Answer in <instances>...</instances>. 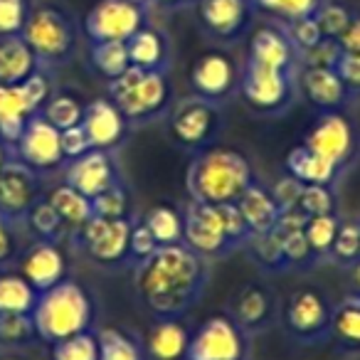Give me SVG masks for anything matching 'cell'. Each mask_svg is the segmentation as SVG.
<instances>
[{"instance_id": "6da1fadb", "label": "cell", "mask_w": 360, "mask_h": 360, "mask_svg": "<svg viewBox=\"0 0 360 360\" xmlns=\"http://www.w3.org/2000/svg\"><path fill=\"white\" fill-rule=\"evenodd\" d=\"M210 284V262L186 245L158 247L134 266V291L153 319L188 316Z\"/></svg>"}, {"instance_id": "7a4b0ae2", "label": "cell", "mask_w": 360, "mask_h": 360, "mask_svg": "<svg viewBox=\"0 0 360 360\" xmlns=\"http://www.w3.org/2000/svg\"><path fill=\"white\" fill-rule=\"evenodd\" d=\"M257 180L259 178L255 165L245 153L215 143L200 153H193L186 186L191 200L207 205H237Z\"/></svg>"}, {"instance_id": "3957f363", "label": "cell", "mask_w": 360, "mask_h": 360, "mask_svg": "<svg viewBox=\"0 0 360 360\" xmlns=\"http://www.w3.org/2000/svg\"><path fill=\"white\" fill-rule=\"evenodd\" d=\"M40 343H60L77 333L96 328V301L79 281L62 279L52 289L40 291L32 309Z\"/></svg>"}, {"instance_id": "277c9868", "label": "cell", "mask_w": 360, "mask_h": 360, "mask_svg": "<svg viewBox=\"0 0 360 360\" xmlns=\"http://www.w3.org/2000/svg\"><path fill=\"white\" fill-rule=\"evenodd\" d=\"M25 42L32 47L42 67L57 70L75 60L79 50V20L62 3H40L32 8V15L22 30Z\"/></svg>"}, {"instance_id": "5b68a950", "label": "cell", "mask_w": 360, "mask_h": 360, "mask_svg": "<svg viewBox=\"0 0 360 360\" xmlns=\"http://www.w3.org/2000/svg\"><path fill=\"white\" fill-rule=\"evenodd\" d=\"M109 99L131 121V126H143L168 116L175 104V89L168 72H148L131 67L119 79L106 86Z\"/></svg>"}, {"instance_id": "8992f818", "label": "cell", "mask_w": 360, "mask_h": 360, "mask_svg": "<svg viewBox=\"0 0 360 360\" xmlns=\"http://www.w3.org/2000/svg\"><path fill=\"white\" fill-rule=\"evenodd\" d=\"M168 134L180 148L200 153L217 143L222 129H225V116L220 104L207 101L202 96H186L175 99L168 111Z\"/></svg>"}, {"instance_id": "52a82bcc", "label": "cell", "mask_w": 360, "mask_h": 360, "mask_svg": "<svg viewBox=\"0 0 360 360\" xmlns=\"http://www.w3.org/2000/svg\"><path fill=\"white\" fill-rule=\"evenodd\" d=\"M240 96L257 116H281L299 99V72L269 70L245 62Z\"/></svg>"}, {"instance_id": "ba28073f", "label": "cell", "mask_w": 360, "mask_h": 360, "mask_svg": "<svg viewBox=\"0 0 360 360\" xmlns=\"http://www.w3.org/2000/svg\"><path fill=\"white\" fill-rule=\"evenodd\" d=\"M335 304L328 299V294L314 286H304L286 296L281 304L279 321L284 330L294 340L304 345H314L330 338V323H333Z\"/></svg>"}, {"instance_id": "9c48e42d", "label": "cell", "mask_w": 360, "mask_h": 360, "mask_svg": "<svg viewBox=\"0 0 360 360\" xmlns=\"http://www.w3.org/2000/svg\"><path fill=\"white\" fill-rule=\"evenodd\" d=\"M131 225H134V217L106 220L94 215L70 237L75 242V250L96 266L119 269V266H129Z\"/></svg>"}, {"instance_id": "30bf717a", "label": "cell", "mask_w": 360, "mask_h": 360, "mask_svg": "<svg viewBox=\"0 0 360 360\" xmlns=\"http://www.w3.org/2000/svg\"><path fill=\"white\" fill-rule=\"evenodd\" d=\"M183 215H186L183 245L191 247L195 255L205 257L207 262H215L240 250L227 230L225 205H207V202L191 200V205L183 207Z\"/></svg>"}, {"instance_id": "8fae6325", "label": "cell", "mask_w": 360, "mask_h": 360, "mask_svg": "<svg viewBox=\"0 0 360 360\" xmlns=\"http://www.w3.org/2000/svg\"><path fill=\"white\" fill-rule=\"evenodd\" d=\"M304 146L345 173L360 158V129L343 111H321L306 131Z\"/></svg>"}, {"instance_id": "7c38bea8", "label": "cell", "mask_w": 360, "mask_h": 360, "mask_svg": "<svg viewBox=\"0 0 360 360\" xmlns=\"http://www.w3.org/2000/svg\"><path fill=\"white\" fill-rule=\"evenodd\" d=\"M150 22V6L134 0H96L84 15L89 42H129Z\"/></svg>"}, {"instance_id": "4fadbf2b", "label": "cell", "mask_w": 360, "mask_h": 360, "mask_svg": "<svg viewBox=\"0 0 360 360\" xmlns=\"http://www.w3.org/2000/svg\"><path fill=\"white\" fill-rule=\"evenodd\" d=\"M242 67L222 47L207 50L191 65L188 84L195 96H202L215 104H225L232 96L240 94Z\"/></svg>"}, {"instance_id": "5bb4252c", "label": "cell", "mask_w": 360, "mask_h": 360, "mask_svg": "<svg viewBox=\"0 0 360 360\" xmlns=\"http://www.w3.org/2000/svg\"><path fill=\"white\" fill-rule=\"evenodd\" d=\"M250 335L227 314H215L191 335L186 360H247Z\"/></svg>"}, {"instance_id": "9a60e30c", "label": "cell", "mask_w": 360, "mask_h": 360, "mask_svg": "<svg viewBox=\"0 0 360 360\" xmlns=\"http://www.w3.org/2000/svg\"><path fill=\"white\" fill-rule=\"evenodd\" d=\"M13 158L25 163L37 175H50L67 168L62 153V131L55 129L42 114L30 116L20 141L13 146Z\"/></svg>"}, {"instance_id": "2e32d148", "label": "cell", "mask_w": 360, "mask_h": 360, "mask_svg": "<svg viewBox=\"0 0 360 360\" xmlns=\"http://www.w3.org/2000/svg\"><path fill=\"white\" fill-rule=\"evenodd\" d=\"M45 198L42 175L30 170L18 158L0 168V217L13 225H25L30 210Z\"/></svg>"}, {"instance_id": "e0dca14e", "label": "cell", "mask_w": 360, "mask_h": 360, "mask_svg": "<svg viewBox=\"0 0 360 360\" xmlns=\"http://www.w3.org/2000/svg\"><path fill=\"white\" fill-rule=\"evenodd\" d=\"M195 8L200 30L220 47L245 40L257 18L250 0H198Z\"/></svg>"}, {"instance_id": "ac0fdd59", "label": "cell", "mask_w": 360, "mask_h": 360, "mask_svg": "<svg viewBox=\"0 0 360 360\" xmlns=\"http://www.w3.org/2000/svg\"><path fill=\"white\" fill-rule=\"evenodd\" d=\"M279 301L264 284L247 281L227 301V316L245 330L247 335L266 333L279 321Z\"/></svg>"}, {"instance_id": "d6986e66", "label": "cell", "mask_w": 360, "mask_h": 360, "mask_svg": "<svg viewBox=\"0 0 360 360\" xmlns=\"http://www.w3.org/2000/svg\"><path fill=\"white\" fill-rule=\"evenodd\" d=\"M245 62L257 67H269V70L299 72V50L291 42L289 32L281 22L266 20L250 32L247 40V57Z\"/></svg>"}, {"instance_id": "ffe728a7", "label": "cell", "mask_w": 360, "mask_h": 360, "mask_svg": "<svg viewBox=\"0 0 360 360\" xmlns=\"http://www.w3.org/2000/svg\"><path fill=\"white\" fill-rule=\"evenodd\" d=\"M65 183L75 188V191H79L84 198L94 200L96 195H101L104 191L114 188L116 183H121V170L116 165V158L111 150L91 148L82 158L67 163Z\"/></svg>"}, {"instance_id": "44dd1931", "label": "cell", "mask_w": 360, "mask_h": 360, "mask_svg": "<svg viewBox=\"0 0 360 360\" xmlns=\"http://www.w3.org/2000/svg\"><path fill=\"white\" fill-rule=\"evenodd\" d=\"M82 129L86 131L91 141V148L111 150L114 153L119 146L131 134V121L121 114V109L109 99V96H96L86 104L84 119H82Z\"/></svg>"}, {"instance_id": "7402d4cb", "label": "cell", "mask_w": 360, "mask_h": 360, "mask_svg": "<svg viewBox=\"0 0 360 360\" xmlns=\"http://www.w3.org/2000/svg\"><path fill=\"white\" fill-rule=\"evenodd\" d=\"M299 96L316 111H343L353 101L348 86L335 70L328 67H301L299 70Z\"/></svg>"}, {"instance_id": "603a6c76", "label": "cell", "mask_w": 360, "mask_h": 360, "mask_svg": "<svg viewBox=\"0 0 360 360\" xmlns=\"http://www.w3.org/2000/svg\"><path fill=\"white\" fill-rule=\"evenodd\" d=\"M20 274L35 286L37 291H47L62 279H67V259L62 252L60 242H45L35 240L20 257Z\"/></svg>"}, {"instance_id": "cb8c5ba5", "label": "cell", "mask_w": 360, "mask_h": 360, "mask_svg": "<svg viewBox=\"0 0 360 360\" xmlns=\"http://www.w3.org/2000/svg\"><path fill=\"white\" fill-rule=\"evenodd\" d=\"M129 57H131V67H139V70H148V72H170L173 65V40L163 27L153 25H143L129 42Z\"/></svg>"}, {"instance_id": "d4e9b609", "label": "cell", "mask_w": 360, "mask_h": 360, "mask_svg": "<svg viewBox=\"0 0 360 360\" xmlns=\"http://www.w3.org/2000/svg\"><path fill=\"white\" fill-rule=\"evenodd\" d=\"M191 335L183 319H155L143 340L148 360H186Z\"/></svg>"}, {"instance_id": "484cf974", "label": "cell", "mask_w": 360, "mask_h": 360, "mask_svg": "<svg viewBox=\"0 0 360 360\" xmlns=\"http://www.w3.org/2000/svg\"><path fill=\"white\" fill-rule=\"evenodd\" d=\"M40 67H42L40 60L35 57L32 47L27 45L22 35L0 37V84H8V86L22 84Z\"/></svg>"}, {"instance_id": "4316f807", "label": "cell", "mask_w": 360, "mask_h": 360, "mask_svg": "<svg viewBox=\"0 0 360 360\" xmlns=\"http://www.w3.org/2000/svg\"><path fill=\"white\" fill-rule=\"evenodd\" d=\"M284 168L291 178L301 180L304 186H335L343 175V170L338 165H333L330 160L321 158L319 153H314L311 148H306L304 143L291 148L286 153Z\"/></svg>"}, {"instance_id": "83f0119b", "label": "cell", "mask_w": 360, "mask_h": 360, "mask_svg": "<svg viewBox=\"0 0 360 360\" xmlns=\"http://www.w3.org/2000/svg\"><path fill=\"white\" fill-rule=\"evenodd\" d=\"M30 116H35V109L27 101L22 84L18 86L0 84V141L11 150L20 141Z\"/></svg>"}, {"instance_id": "f1b7e54d", "label": "cell", "mask_w": 360, "mask_h": 360, "mask_svg": "<svg viewBox=\"0 0 360 360\" xmlns=\"http://www.w3.org/2000/svg\"><path fill=\"white\" fill-rule=\"evenodd\" d=\"M237 207H240L245 222L250 225L252 235L271 232L281 217V207H279V202H276L274 193H271L269 188L262 186L259 180H257L255 186L240 198Z\"/></svg>"}, {"instance_id": "f546056e", "label": "cell", "mask_w": 360, "mask_h": 360, "mask_svg": "<svg viewBox=\"0 0 360 360\" xmlns=\"http://www.w3.org/2000/svg\"><path fill=\"white\" fill-rule=\"evenodd\" d=\"M330 338L343 353H360V294L350 291L335 304Z\"/></svg>"}, {"instance_id": "4dcf8cb0", "label": "cell", "mask_w": 360, "mask_h": 360, "mask_svg": "<svg viewBox=\"0 0 360 360\" xmlns=\"http://www.w3.org/2000/svg\"><path fill=\"white\" fill-rule=\"evenodd\" d=\"M143 225L150 230V235L155 237L158 247H170V245H183V235H186V215L183 210L170 202H160L153 205L141 215Z\"/></svg>"}, {"instance_id": "1f68e13d", "label": "cell", "mask_w": 360, "mask_h": 360, "mask_svg": "<svg viewBox=\"0 0 360 360\" xmlns=\"http://www.w3.org/2000/svg\"><path fill=\"white\" fill-rule=\"evenodd\" d=\"M40 291L20 271H0V314H32Z\"/></svg>"}, {"instance_id": "d6a6232c", "label": "cell", "mask_w": 360, "mask_h": 360, "mask_svg": "<svg viewBox=\"0 0 360 360\" xmlns=\"http://www.w3.org/2000/svg\"><path fill=\"white\" fill-rule=\"evenodd\" d=\"M89 67L96 77L109 84L131 70V57L126 42H91L89 45Z\"/></svg>"}, {"instance_id": "836d02e7", "label": "cell", "mask_w": 360, "mask_h": 360, "mask_svg": "<svg viewBox=\"0 0 360 360\" xmlns=\"http://www.w3.org/2000/svg\"><path fill=\"white\" fill-rule=\"evenodd\" d=\"M45 198L52 202V205H55V210L60 212V217L65 220L70 235L75 230H79V227L84 225L89 217H94V210H91V200H89V198H84L79 191H75V188L67 186V183L52 188V191L47 193Z\"/></svg>"}, {"instance_id": "e575fe53", "label": "cell", "mask_w": 360, "mask_h": 360, "mask_svg": "<svg viewBox=\"0 0 360 360\" xmlns=\"http://www.w3.org/2000/svg\"><path fill=\"white\" fill-rule=\"evenodd\" d=\"M242 250L250 255V259L255 262L259 269L269 271V274H279V271H286L284 242H281V237L276 235L274 230L264 232V235H252Z\"/></svg>"}, {"instance_id": "d590c367", "label": "cell", "mask_w": 360, "mask_h": 360, "mask_svg": "<svg viewBox=\"0 0 360 360\" xmlns=\"http://www.w3.org/2000/svg\"><path fill=\"white\" fill-rule=\"evenodd\" d=\"M84 109H86V104L75 94V91L57 89L40 114L45 116L55 129L67 131V129H72V126L82 124V119H84Z\"/></svg>"}, {"instance_id": "8d00e7d4", "label": "cell", "mask_w": 360, "mask_h": 360, "mask_svg": "<svg viewBox=\"0 0 360 360\" xmlns=\"http://www.w3.org/2000/svg\"><path fill=\"white\" fill-rule=\"evenodd\" d=\"M40 343L32 314H0V348L20 350Z\"/></svg>"}, {"instance_id": "74e56055", "label": "cell", "mask_w": 360, "mask_h": 360, "mask_svg": "<svg viewBox=\"0 0 360 360\" xmlns=\"http://www.w3.org/2000/svg\"><path fill=\"white\" fill-rule=\"evenodd\" d=\"M25 225L37 240H45V242H62L65 237H70V230H67L65 220H62L60 212L55 210V205H52L47 198H42V200L32 207Z\"/></svg>"}, {"instance_id": "f35d334b", "label": "cell", "mask_w": 360, "mask_h": 360, "mask_svg": "<svg viewBox=\"0 0 360 360\" xmlns=\"http://www.w3.org/2000/svg\"><path fill=\"white\" fill-rule=\"evenodd\" d=\"M101 360H148L143 343L121 328H101Z\"/></svg>"}, {"instance_id": "ab89813d", "label": "cell", "mask_w": 360, "mask_h": 360, "mask_svg": "<svg viewBox=\"0 0 360 360\" xmlns=\"http://www.w3.org/2000/svg\"><path fill=\"white\" fill-rule=\"evenodd\" d=\"M257 15L274 22H291L299 18L316 15L323 0H250Z\"/></svg>"}, {"instance_id": "60d3db41", "label": "cell", "mask_w": 360, "mask_h": 360, "mask_svg": "<svg viewBox=\"0 0 360 360\" xmlns=\"http://www.w3.org/2000/svg\"><path fill=\"white\" fill-rule=\"evenodd\" d=\"M340 215H314V217H306V225H304V235L309 240L311 250L316 252L321 262H328V255L333 250V242L338 237L340 230Z\"/></svg>"}, {"instance_id": "b9f144b4", "label": "cell", "mask_w": 360, "mask_h": 360, "mask_svg": "<svg viewBox=\"0 0 360 360\" xmlns=\"http://www.w3.org/2000/svg\"><path fill=\"white\" fill-rule=\"evenodd\" d=\"M52 360H101L99 330L91 328L50 345Z\"/></svg>"}, {"instance_id": "7bdbcfd3", "label": "cell", "mask_w": 360, "mask_h": 360, "mask_svg": "<svg viewBox=\"0 0 360 360\" xmlns=\"http://www.w3.org/2000/svg\"><path fill=\"white\" fill-rule=\"evenodd\" d=\"M355 8L345 0H323L321 8L316 11V22H319L323 37H330V40H338L345 32V27L353 20Z\"/></svg>"}, {"instance_id": "ee69618b", "label": "cell", "mask_w": 360, "mask_h": 360, "mask_svg": "<svg viewBox=\"0 0 360 360\" xmlns=\"http://www.w3.org/2000/svg\"><path fill=\"white\" fill-rule=\"evenodd\" d=\"M296 210L306 217L314 215H338V193L335 186H304Z\"/></svg>"}, {"instance_id": "f6af8a7d", "label": "cell", "mask_w": 360, "mask_h": 360, "mask_svg": "<svg viewBox=\"0 0 360 360\" xmlns=\"http://www.w3.org/2000/svg\"><path fill=\"white\" fill-rule=\"evenodd\" d=\"M284 242V262H286V271H311L319 264V257L311 250L309 240H306L304 230H296L291 235L281 237Z\"/></svg>"}, {"instance_id": "bcb514c9", "label": "cell", "mask_w": 360, "mask_h": 360, "mask_svg": "<svg viewBox=\"0 0 360 360\" xmlns=\"http://www.w3.org/2000/svg\"><path fill=\"white\" fill-rule=\"evenodd\" d=\"M91 210L96 217H106V220H121V217H131V200L129 191H126L124 180L116 183L114 188L104 191L91 200Z\"/></svg>"}, {"instance_id": "7dc6e473", "label": "cell", "mask_w": 360, "mask_h": 360, "mask_svg": "<svg viewBox=\"0 0 360 360\" xmlns=\"http://www.w3.org/2000/svg\"><path fill=\"white\" fill-rule=\"evenodd\" d=\"M328 262H335V264L345 266V269L350 264H355V262H360V222H343L340 225Z\"/></svg>"}, {"instance_id": "c3c4849f", "label": "cell", "mask_w": 360, "mask_h": 360, "mask_svg": "<svg viewBox=\"0 0 360 360\" xmlns=\"http://www.w3.org/2000/svg\"><path fill=\"white\" fill-rule=\"evenodd\" d=\"M35 0H0V37L22 35Z\"/></svg>"}, {"instance_id": "681fc988", "label": "cell", "mask_w": 360, "mask_h": 360, "mask_svg": "<svg viewBox=\"0 0 360 360\" xmlns=\"http://www.w3.org/2000/svg\"><path fill=\"white\" fill-rule=\"evenodd\" d=\"M22 91H25L27 101H30V106L35 109V114H40V111L47 106V101L52 99V94L57 91L52 70H47V67H40V70H37L35 75L30 77V79L22 82Z\"/></svg>"}, {"instance_id": "f907efd6", "label": "cell", "mask_w": 360, "mask_h": 360, "mask_svg": "<svg viewBox=\"0 0 360 360\" xmlns=\"http://www.w3.org/2000/svg\"><path fill=\"white\" fill-rule=\"evenodd\" d=\"M158 250V242L150 235V230L143 225V220H134L131 225V240H129V269H134L136 264L148 259L153 252Z\"/></svg>"}, {"instance_id": "816d5d0a", "label": "cell", "mask_w": 360, "mask_h": 360, "mask_svg": "<svg viewBox=\"0 0 360 360\" xmlns=\"http://www.w3.org/2000/svg\"><path fill=\"white\" fill-rule=\"evenodd\" d=\"M340 55H343V50H340L338 40L323 37V40L316 42L314 47L301 52L299 62H301V67H328V70H335Z\"/></svg>"}, {"instance_id": "f5cc1de1", "label": "cell", "mask_w": 360, "mask_h": 360, "mask_svg": "<svg viewBox=\"0 0 360 360\" xmlns=\"http://www.w3.org/2000/svg\"><path fill=\"white\" fill-rule=\"evenodd\" d=\"M281 25L286 27V32H289L291 42L296 45L299 55L304 50H309V47H314L316 42L323 40V32H321V27H319V22H316L314 15L299 18V20H291V22H281Z\"/></svg>"}, {"instance_id": "db71d44e", "label": "cell", "mask_w": 360, "mask_h": 360, "mask_svg": "<svg viewBox=\"0 0 360 360\" xmlns=\"http://www.w3.org/2000/svg\"><path fill=\"white\" fill-rule=\"evenodd\" d=\"M89 150H91V141H89V136H86V131L82 129V124L62 131V153H65L67 163L82 158V155L89 153Z\"/></svg>"}, {"instance_id": "11a10c76", "label": "cell", "mask_w": 360, "mask_h": 360, "mask_svg": "<svg viewBox=\"0 0 360 360\" xmlns=\"http://www.w3.org/2000/svg\"><path fill=\"white\" fill-rule=\"evenodd\" d=\"M271 193H274L281 212H284V210H296L301 193H304V183H301V180H296V178H291V175L286 173L284 178H281L279 183L271 188Z\"/></svg>"}, {"instance_id": "9f6ffc18", "label": "cell", "mask_w": 360, "mask_h": 360, "mask_svg": "<svg viewBox=\"0 0 360 360\" xmlns=\"http://www.w3.org/2000/svg\"><path fill=\"white\" fill-rule=\"evenodd\" d=\"M335 72H338V77L343 79V84L348 86L350 96L358 99L360 96V55H348V52H343L338 65H335Z\"/></svg>"}, {"instance_id": "6f0895ef", "label": "cell", "mask_w": 360, "mask_h": 360, "mask_svg": "<svg viewBox=\"0 0 360 360\" xmlns=\"http://www.w3.org/2000/svg\"><path fill=\"white\" fill-rule=\"evenodd\" d=\"M20 257V245L15 237V225L0 217V266H8Z\"/></svg>"}, {"instance_id": "680465c9", "label": "cell", "mask_w": 360, "mask_h": 360, "mask_svg": "<svg viewBox=\"0 0 360 360\" xmlns=\"http://www.w3.org/2000/svg\"><path fill=\"white\" fill-rule=\"evenodd\" d=\"M338 45H340V50L348 52V55H360V11L358 8H355L350 25L345 27V32L338 37Z\"/></svg>"}, {"instance_id": "91938a15", "label": "cell", "mask_w": 360, "mask_h": 360, "mask_svg": "<svg viewBox=\"0 0 360 360\" xmlns=\"http://www.w3.org/2000/svg\"><path fill=\"white\" fill-rule=\"evenodd\" d=\"M150 6L160 11H186V8L198 6V0H150Z\"/></svg>"}, {"instance_id": "94428289", "label": "cell", "mask_w": 360, "mask_h": 360, "mask_svg": "<svg viewBox=\"0 0 360 360\" xmlns=\"http://www.w3.org/2000/svg\"><path fill=\"white\" fill-rule=\"evenodd\" d=\"M348 284H350V291L353 294H360V262L348 266Z\"/></svg>"}, {"instance_id": "6125c7cd", "label": "cell", "mask_w": 360, "mask_h": 360, "mask_svg": "<svg viewBox=\"0 0 360 360\" xmlns=\"http://www.w3.org/2000/svg\"><path fill=\"white\" fill-rule=\"evenodd\" d=\"M11 158H13V150L8 148V146L3 143V141H0V168H3V165H6Z\"/></svg>"}, {"instance_id": "be15d7a7", "label": "cell", "mask_w": 360, "mask_h": 360, "mask_svg": "<svg viewBox=\"0 0 360 360\" xmlns=\"http://www.w3.org/2000/svg\"><path fill=\"white\" fill-rule=\"evenodd\" d=\"M134 3H143V6H150V0H134Z\"/></svg>"}, {"instance_id": "e7e4bbea", "label": "cell", "mask_w": 360, "mask_h": 360, "mask_svg": "<svg viewBox=\"0 0 360 360\" xmlns=\"http://www.w3.org/2000/svg\"><path fill=\"white\" fill-rule=\"evenodd\" d=\"M358 129H360V124H358Z\"/></svg>"}, {"instance_id": "03108f58", "label": "cell", "mask_w": 360, "mask_h": 360, "mask_svg": "<svg viewBox=\"0 0 360 360\" xmlns=\"http://www.w3.org/2000/svg\"><path fill=\"white\" fill-rule=\"evenodd\" d=\"M11 360H15V358H11Z\"/></svg>"}, {"instance_id": "003e7915", "label": "cell", "mask_w": 360, "mask_h": 360, "mask_svg": "<svg viewBox=\"0 0 360 360\" xmlns=\"http://www.w3.org/2000/svg\"><path fill=\"white\" fill-rule=\"evenodd\" d=\"M358 222H360V220H358Z\"/></svg>"}]
</instances>
